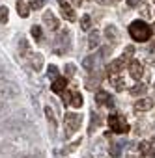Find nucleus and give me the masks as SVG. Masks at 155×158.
Wrapping results in <instances>:
<instances>
[{"label": "nucleus", "mask_w": 155, "mask_h": 158, "mask_svg": "<svg viewBox=\"0 0 155 158\" xmlns=\"http://www.w3.org/2000/svg\"><path fill=\"white\" fill-rule=\"evenodd\" d=\"M8 8L6 6H2V8H0V23H8Z\"/></svg>", "instance_id": "29"}, {"label": "nucleus", "mask_w": 155, "mask_h": 158, "mask_svg": "<svg viewBox=\"0 0 155 158\" xmlns=\"http://www.w3.org/2000/svg\"><path fill=\"white\" fill-rule=\"evenodd\" d=\"M51 88H52V91H54V93H64V91H65V88H67V78H65V76H58L56 80L52 82V86H51Z\"/></svg>", "instance_id": "12"}, {"label": "nucleus", "mask_w": 155, "mask_h": 158, "mask_svg": "<svg viewBox=\"0 0 155 158\" xmlns=\"http://www.w3.org/2000/svg\"><path fill=\"white\" fill-rule=\"evenodd\" d=\"M120 151H122V145H120V143H112V145H110V149H108L110 156H114V158H118V156H120Z\"/></svg>", "instance_id": "26"}, {"label": "nucleus", "mask_w": 155, "mask_h": 158, "mask_svg": "<svg viewBox=\"0 0 155 158\" xmlns=\"http://www.w3.org/2000/svg\"><path fill=\"white\" fill-rule=\"evenodd\" d=\"M153 34H155V24H153Z\"/></svg>", "instance_id": "42"}, {"label": "nucleus", "mask_w": 155, "mask_h": 158, "mask_svg": "<svg viewBox=\"0 0 155 158\" xmlns=\"http://www.w3.org/2000/svg\"><path fill=\"white\" fill-rule=\"evenodd\" d=\"M108 127L110 130H114L116 134H125L129 132V123L122 117V115H108Z\"/></svg>", "instance_id": "7"}, {"label": "nucleus", "mask_w": 155, "mask_h": 158, "mask_svg": "<svg viewBox=\"0 0 155 158\" xmlns=\"http://www.w3.org/2000/svg\"><path fill=\"white\" fill-rule=\"evenodd\" d=\"M19 52H21L23 58H30V56L34 54V52H30V45H28V41H26L24 37L19 39Z\"/></svg>", "instance_id": "17"}, {"label": "nucleus", "mask_w": 155, "mask_h": 158, "mask_svg": "<svg viewBox=\"0 0 155 158\" xmlns=\"http://www.w3.org/2000/svg\"><path fill=\"white\" fill-rule=\"evenodd\" d=\"M140 158H155V154H144V156H140Z\"/></svg>", "instance_id": "40"}, {"label": "nucleus", "mask_w": 155, "mask_h": 158, "mask_svg": "<svg viewBox=\"0 0 155 158\" xmlns=\"http://www.w3.org/2000/svg\"><path fill=\"white\" fill-rule=\"evenodd\" d=\"M99 80H101V74H95V76H90L88 80H86V88L88 89H94V88H97V84H99Z\"/></svg>", "instance_id": "23"}, {"label": "nucleus", "mask_w": 155, "mask_h": 158, "mask_svg": "<svg viewBox=\"0 0 155 158\" xmlns=\"http://www.w3.org/2000/svg\"><path fill=\"white\" fill-rule=\"evenodd\" d=\"M105 37H107V41H110L112 45H116V43L120 41V32H118V28H116L114 24H108V26L105 28Z\"/></svg>", "instance_id": "8"}, {"label": "nucleus", "mask_w": 155, "mask_h": 158, "mask_svg": "<svg viewBox=\"0 0 155 158\" xmlns=\"http://www.w3.org/2000/svg\"><path fill=\"white\" fill-rule=\"evenodd\" d=\"M151 50H155V41H153V43H151Z\"/></svg>", "instance_id": "41"}, {"label": "nucleus", "mask_w": 155, "mask_h": 158, "mask_svg": "<svg viewBox=\"0 0 155 158\" xmlns=\"http://www.w3.org/2000/svg\"><path fill=\"white\" fill-rule=\"evenodd\" d=\"M71 95H73V93H67V91H64V93H62V101H64V104H65V106H67V104H71Z\"/></svg>", "instance_id": "33"}, {"label": "nucleus", "mask_w": 155, "mask_h": 158, "mask_svg": "<svg viewBox=\"0 0 155 158\" xmlns=\"http://www.w3.org/2000/svg\"><path fill=\"white\" fill-rule=\"evenodd\" d=\"M32 35H34V39H41V28L39 26H32Z\"/></svg>", "instance_id": "32"}, {"label": "nucleus", "mask_w": 155, "mask_h": 158, "mask_svg": "<svg viewBox=\"0 0 155 158\" xmlns=\"http://www.w3.org/2000/svg\"><path fill=\"white\" fill-rule=\"evenodd\" d=\"M140 2H142V0H127V6H129V8H136Z\"/></svg>", "instance_id": "36"}, {"label": "nucleus", "mask_w": 155, "mask_h": 158, "mask_svg": "<svg viewBox=\"0 0 155 158\" xmlns=\"http://www.w3.org/2000/svg\"><path fill=\"white\" fill-rule=\"evenodd\" d=\"M45 115H47V121H49L51 130H52V134H54V130H56V119H54V112H52V108H51V106H47V108H45Z\"/></svg>", "instance_id": "19"}, {"label": "nucleus", "mask_w": 155, "mask_h": 158, "mask_svg": "<svg viewBox=\"0 0 155 158\" xmlns=\"http://www.w3.org/2000/svg\"><path fill=\"white\" fill-rule=\"evenodd\" d=\"M82 67H84L86 71H94V56H86V58L82 60Z\"/></svg>", "instance_id": "25"}, {"label": "nucleus", "mask_w": 155, "mask_h": 158, "mask_svg": "<svg viewBox=\"0 0 155 158\" xmlns=\"http://www.w3.org/2000/svg\"><path fill=\"white\" fill-rule=\"evenodd\" d=\"M15 6H17V13H19V15L23 17V19H24V17H28L30 6H28V4L24 2V0H17V4H15Z\"/></svg>", "instance_id": "18"}, {"label": "nucleus", "mask_w": 155, "mask_h": 158, "mask_svg": "<svg viewBox=\"0 0 155 158\" xmlns=\"http://www.w3.org/2000/svg\"><path fill=\"white\" fill-rule=\"evenodd\" d=\"M142 15H144V17H149V10H148V6L142 8Z\"/></svg>", "instance_id": "38"}, {"label": "nucleus", "mask_w": 155, "mask_h": 158, "mask_svg": "<svg viewBox=\"0 0 155 158\" xmlns=\"http://www.w3.org/2000/svg\"><path fill=\"white\" fill-rule=\"evenodd\" d=\"M30 125H32V117L28 115V112L19 110V112H15V114H10L2 123H0V128H2V132L19 134V132H23V130H26Z\"/></svg>", "instance_id": "1"}, {"label": "nucleus", "mask_w": 155, "mask_h": 158, "mask_svg": "<svg viewBox=\"0 0 155 158\" xmlns=\"http://www.w3.org/2000/svg\"><path fill=\"white\" fill-rule=\"evenodd\" d=\"M129 74L135 78V80H138V78L144 74V67H142V63L136 61V60H133V61L129 63Z\"/></svg>", "instance_id": "10"}, {"label": "nucleus", "mask_w": 155, "mask_h": 158, "mask_svg": "<svg viewBox=\"0 0 155 158\" xmlns=\"http://www.w3.org/2000/svg\"><path fill=\"white\" fill-rule=\"evenodd\" d=\"M153 99H140V101H136L135 102V110H138V112H146V110H149V108H153Z\"/></svg>", "instance_id": "14"}, {"label": "nucleus", "mask_w": 155, "mask_h": 158, "mask_svg": "<svg viewBox=\"0 0 155 158\" xmlns=\"http://www.w3.org/2000/svg\"><path fill=\"white\" fill-rule=\"evenodd\" d=\"M97 127H99V117H97V115L94 114V119H92V125H90V130L94 132V128H97Z\"/></svg>", "instance_id": "34"}, {"label": "nucleus", "mask_w": 155, "mask_h": 158, "mask_svg": "<svg viewBox=\"0 0 155 158\" xmlns=\"http://www.w3.org/2000/svg\"><path fill=\"white\" fill-rule=\"evenodd\" d=\"M110 82H112V86H114L116 91H122L123 86H125V82H123V78H122V76H110Z\"/></svg>", "instance_id": "22"}, {"label": "nucleus", "mask_w": 155, "mask_h": 158, "mask_svg": "<svg viewBox=\"0 0 155 158\" xmlns=\"http://www.w3.org/2000/svg\"><path fill=\"white\" fill-rule=\"evenodd\" d=\"M129 34H131V37H133L135 41L142 43V41H148V39L151 37V28H149L144 21H135V23H131V26H129Z\"/></svg>", "instance_id": "3"}, {"label": "nucleus", "mask_w": 155, "mask_h": 158, "mask_svg": "<svg viewBox=\"0 0 155 158\" xmlns=\"http://www.w3.org/2000/svg\"><path fill=\"white\" fill-rule=\"evenodd\" d=\"M71 106L73 108H81L82 106V95L79 91H73V95H71Z\"/></svg>", "instance_id": "21"}, {"label": "nucleus", "mask_w": 155, "mask_h": 158, "mask_svg": "<svg viewBox=\"0 0 155 158\" xmlns=\"http://www.w3.org/2000/svg\"><path fill=\"white\" fill-rule=\"evenodd\" d=\"M49 74L54 78V80H56V74H58V69L54 67V65H49Z\"/></svg>", "instance_id": "35"}, {"label": "nucleus", "mask_w": 155, "mask_h": 158, "mask_svg": "<svg viewBox=\"0 0 155 158\" xmlns=\"http://www.w3.org/2000/svg\"><path fill=\"white\" fill-rule=\"evenodd\" d=\"M43 23L51 28V30H58V21H56V17L51 13V11H47V13H43Z\"/></svg>", "instance_id": "15"}, {"label": "nucleus", "mask_w": 155, "mask_h": 158, "mask_svg": "<svg viewBox=\"0 0 155 158\" xmlns=\"http://www.w3.org/2000/svg\"><path fill=\"white\" fill-rule=\"evenodd\" d=\"M79 143H81V139H77V141H73V143H71L69 147H65V149L62 151V154H65V152H71V151H75L77 147H79Z\"/></svg>", "instance_id": "30"}, {"label": "nucleus", "mask_w": 155, "mask_h": 158, "mask_svg": "<svg viewBox=\"0 0 155 158\" xmlns=\"http://www.w3.org/2000/svg\"><path fill=\"white\" fill-rule=\"evenodd\" d=\"M58 4H60V10H62V15H64V19H67V21H75L77 19V15H75V11H73V8L65 2V0H58Z\"/></svg>", "instance_id": "9"}, {"label": "nucleus", "mask_w": 155, "mask_h": 158, "mask_svg": "<svg viewBox=\"0 0 155 158\" xmlns=\"http://www.w3.org/2000/svg\"><path fill=\"white\" fill-rule=\"evenodd\" d=\"M69 45H71V34H69V30H64V32H60L58 37H56L54 52H56V54H64V52L69 50Z\"/></svg>", "instance_id": "6"}, {"label": "nucleus", "mask_w": 155, "mask_h": 158, "mask_svg": "<svg viewBox=\"0 0 155 158\" xmlns=\"http://www.w3.org/2000/svg\"><path fill=\"white\" fill-rule=\"evenodd\" d=\"M81 28H82V30H90V28H92V17H90V15H82V19H81Z\"/></svg>", "instance_id": "24"}, {"label": "nucleus", "mask_w": 155, "mask_h": 158, "mask_svg": "<svg viewBox=\"0 0 155 158\" xmlns=\"http://www.w3.org/2000/svg\"><path fill=\"white\" fill-rule=\"evenodd\" d=\"M123 63H125L123 58H122V60H114V61H110V63H108V69H107L108 74H110V76H118V74L123 71Z\"/></svg>", "instance_id": "11"}, {"label": "nucleus", "mask_w": 155, "mask_h": 158, "mask_svg": "<svg viewBox=\"0 0 155 158\" xmlns=\"http://www.w3.org/2000/svg\"><path fill=\"white\" fill-rule=\"evenodd\" d=\"M81 123H82V115H79V114H65L64 115V127H65V136L69 138L75 130H79V127H81Z\"/></svg>", "instance_id": "5"}, {"label": "nucleus", "mask_w": 155, "mask_h": 158, "mask_svg": "<svg viewBox=\"0 0 155 158\" xmlns=\"http://www.w3.org/2000/svg\"><path fill=\"white\" fill-rule=\"evenodd\" d=\"M95 101H97L99 104L107 102V101H108V93H107V91H97V95H95Z\"/></svg>", "instance_id": "28"}, {"label": "nucleus", "mask_w": 155, "mask_h": 158, "mask_svg": "<svg viewBox=\"0 0 155 158\" xmlns=\"http://www.w3.org/2000/svg\"><path fill=\"white\" fill-rule=\"evenodd\" d=\"M146 91H148V88H146L144 84H140V82L131 88V95H133V97H140V95H144Z\"/></svg>", "instance_id": "20"}, {"label": "nucleus", "mask_w": 155, "mask_h": 158, "mask_svg": "<svg viewBox=\"0 0 155 158\" xmlns=\"http://www.w3.org/2000/svg\"><path fill=\"white\" fill-rule=\"evenodd\" d=\"M4 71H6V69H4V65H0V78L4 76Z\"/></svg>", "instance_id": "39"}, {"label": "nucleus", "mask_w": 155, "mask_h": 158, "mask_svg": "<svg viewBox=\"0 0 155 158\" xmlns=\"http://www.w3.org/2000/svg\"><path fill=\"white\" fill-rule=\"evenodd\" d=\"M15 158H41V156H36V154H23V156H15Z\"/></svg>", "instance_id": "37"}, {"label": "nucleus", "mask_w": 155, "mask_h": 158, "mask_svg": "<svg viewBox=\"0 0 155 158\" xmlns=\"http://www.w3.org/2000/svg\"><path fill=\"white\" fill-rule=\"evenodd\" d=\"M19 97V88L10 80H0V102H10Z\"/></svg>", "instance_id": "4"}, {"label": "nucleus", "mask_w": 155, "mask_h": 158, "mask_svg": "<svg viewBox=\"0 0 155 158\" xmlns=\"http://www.w3.org/2000/svg\"><path fill=\"white\" fill-rule=\"evenodd\" d=\"M99 43H101V32L94 30V32L90 34V37H88V47L94 50V48H97V47H99Z\"/></svg>", "instance_id": "16"}, {"label": "nucleus", "mask_w": 155, "mask_h": 158, "mask_svg": "<svg viewBox=\"0 0 155 158\" xmlns=\"http://www.w3.org/2000/svg\"><path fill=\"white\" fill-rule=\"evenodd\" d=\"M30 65H32L34 71H41V69H43V54L34 52V54L30 56Z\"/></svg>", "instance_id": "13"}, {"label": "nucleus", "mask_w": 155, "mask_h": 158, "mask_svg": "<svg viewBox=\"0 0 155 158\" xmlns=\"http://www.w3.org/2000/svg\"><path fill=\"white\" fill-rule=\"evenodd\" d=\"M73 2H81V0H73Z\"/></svg>", "instance_id": "43"}, {"label": "nucleus", "mask_w": 155, "mask_h": 158, "mask_svg": "<svg viewBox=\"0 0 155 158\" xmlns=\"http://www.w3.org/2000/svg\"><path fill=\"white\" fill-rule=\"evenodd\" d=\"M45 2H47V0H32V2H30V10H41L43 6H45Z\"/></svg>", "instance_id": "27"}, {"label": "nucleus", "mask_w": 155, "mask_h": 158, "mask_svg": "<svg viewBox=\"0 0 155 158\" xmlns=\"http://www.w3.org/2000/svg\"><path fill=\"white\" fill-rule=\"evenodd\" d=\"M0 152L10 156V158H15V156H23V154H30L32 152V145L26 138H11V139H6L0 145Z\"/></svg>", "instance_id": "2"}, {"label": "nucleus", "mask_w": 155, "mask_h": 158, "mask_svg": "<svg viewBox=\"0 0 155 158\" xmlns=\"http://www.w3.org/2000/svg\"><path fill=\"white\" fill-rule=\"evenodd\" d=\"M73 74H75V65H73V63H67V65H65V76L71 78Z\"/></svg>", "instance_id": "31"}]
</instances>
